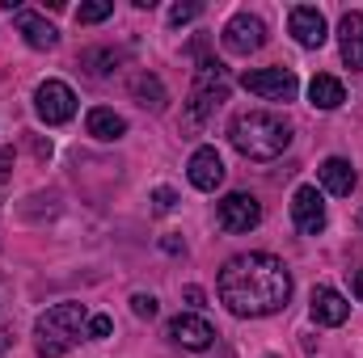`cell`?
Wrapping results in <instances>:
<instances>
[{
	"mask_svg": "<svg viewBox=\"0 0 363 358\" xmlns=\"http://www.w3.org/2000/svg\"><path fill=\"white\" fill-rule=\"evenodd\" d=\"M216 287L233 316H274L291 299V270L274 253H237L224 262Z\"/></svg>",
	"mask_w": 363,
	"mask_h": 358,
	"instance_id": "6da1fadb",
	"label": "cell"
},
{
	"mask_svg": "<svg viewBox=\"0 0 363 358\" xmlns=\"http://www.w3.org/2000/svg\"><path fill=\"white\" fill-rule=\"evenodd\" d=\"M228 139L245 161H274L291 144V122L271 110H241L228 127Z\"/></svg>",
	"mask_w": 363,
	"mask_h": 358,
	"instance_id": "7a4b0ae2",
	"label": "cell"
},
{
	"mask_svg": "<svg viewBox=\"0 0 363 358\" xmlns=\"http://www.w3.org/2000/svg\"><path fill=\"white\" fill-rule=\"evenodd\" d=\"M85 325H89V308L85 304H55V308H47L38 316V325H34L38 358L68 354L77 342H85Z\"/></svg>",
	"mask_w": 363,
	"mask_h": 358,
	"instance_id": "3957f363",
	"label": "cell"
},
{
	"mask_svg": "<svg viewBox=\"0 0 363 358\" xmlns=\"http://www.w3.org/2000/svg\"><path fill=\"white\" fill-rule=\"evenodd\" d=\"M224 101H228V68L216 64V59H203L199 76H194V89H190V105H186L190 127H203Z\"/></svg>",
	"mask_w": 363,
	"mask_h": 358,
	"instance_id": "277c9868",
	"label": "cell"
},
{
	"mask_svg": "<svg viewBox=\"0 0 363 358\" xmlns=\"http://www.w3.org/2000/svg\"><path fill=\"white\" fill-rule=\"evenodd\" d=\"M34 114H38L47 127L68 122V118L77 114V93H72V85H64V81H43V85L34 89Z\"/></svg>",
	"mask_w": 363,
	"mask_h": 358,
	"instance_id": "5b68a950",
	"label": "cell"
},
{
	"mask_svg": "<svg viewBox=\"0 0 363 358\" xmlns=\"http://www.w3.org/2000/svg\"><path fill=\"white\" fill-rule=\"evenodd\" d=\"M241 85L267 101H296V93H300V81L291 68H254L241 76Z\"/></svg>",
	"mask_w": 363,
	"mask_h": 358,
	"instance_id": "8992f818",
	"label": "cell"
},
{
	"mask_svg": "<svg viewBox=\"0 0 363 358\" xmlns=\"http://www.w3.org/2000/svg\"><path fill=\"white\" fill-rule=\"evenodd\" d=\"M220 38H224V47H228L233 55H254V51L267 47V21L254 17V13H237V17L224 25Z\"/></svg>",
	"mask_w": 363,
	"mask_h": 358,
	"instance_id": "52a82bcc",
	"label": "cell"
},
{
	"mask_svg": "<svg viewBox=\"0 0 363 358\" xmlns=\"http://www.w3.org/2000/svg\"><path fill=\"white\" fill-rule=\"evenodd\" d=\"M258 224H262V202L254 194L237 190V194L220 198V228L224 232H254Z\"/></svg>",
	"mask_w": 363,
	"mask_h": 358,
	"instance_id": "ba28073f",
	"label": "cell"
},
{
	"mask_svg": "<svg viewBox=\"0 0 363 358\" xmlns=\"http://www.w3.org/2000/svg\"><path fill=\"white\" fill-rule=\"evenodd\" d=\"M287 30H291V38H296L300 47H308V51L325 47V38H330L325 17H321V8H313V4H296V8L287 13Z\"/></svg>",
	"mask_w": 363,
	"mask_h": 358,
	"instance_id": "9c48e42d",
	"label": "cell"
},
{
	"mask_svg": "<svg viewBox=\"0 0 363 358\" xmlns=\"http://www.w3.org/2000/svg\"><path fill=\"white\" fill-rule=\"evenodd\" d=\"M291 219H296V228L304 236H317L325 228V198H321L317 185H300L291 194Z\"/></svg>",
	"mask_w": 363,
	"mask_h": 358,
	"instance_id": "30bf717a",
	"label": "cell"
},
{
	"mask_svg": "<svg viewBox=\"0 0 363 358\" xmlns=\"http://www.w3.org/2000/svg\"><path fill=\"white\" fill-rule=\"evenodd\" d=\"M165 337H169L174 346H182V350H207V346L216 342V329H211L203 316L182 312V316H174V321L165 325Z\"/></svg>",
	"mask_w": 363,
	"mask_h": 358,
	"instance_id": "8fae6325",
	"label": "cell"
},
{
	"mask_svg": "<svg viewBox=\"0 0 363 358\" xmlns=\"http://www.w3.org/2000/svg\"><path fill=\"white\" fill-rule=\"evenodd\" d=\"M186 178H190L194 190H203V194L220 190L224 185V161H220V152L216 148H199L190 156V165H186Z\"/></svg>",
	"mask_w": 363,
	"mask_h": 358,
	"instance_id": "7c38bea8",
	"label": "cell"
},
{
	"mask_svg": "<svg viewBox=\"0 0 363 358\" xmlns=\"http://www.w3.org/2000/svg\"><path fill=\"white\" fill-rule=\"evenodd\" d=\"M17 34L26 38V47H34V51H55L60 47V30L47 21V17H38L34 8H17Z\"/></svg>",
	"mask_w": 363,
	"mask_h": 358,
	"instance_id": "4fadbf2b",
	"label": "cell"
},
{
	"mask_svg": "<svg viewBox=\"0 0 363 358\" xmlns=\"http://www.w3.org/2000/svg\"><path fill=\"white\" fill-rule=\"evenodd\" d=\"M338 47H342V64L351 72H363V13H342L338 21Z\"/></svg>",
	"mask_w": 363,
	"mask_h": 358,
	"instance_id": "5bb4252c",
	"label": "cell"
},
{
	"mask_svg": "<svg viewBox=\"0 0 363 358\" xmlns=\"http://www.w3.org/2000/svg\"><path fill=\"white\" fill-rule=\"evenodd\" d=\"M308 312H313V321H317V325H330V329H334V325H342V321L351 316V304H347L334 287H317V291H313Z\"/></svg>",
	"mask_w": 363,
	"mask_h": 358,
	"instance_id": "9a60e30c",
	"label": "cell"
},
{
	"mask_svg": "<svg viewBox=\"0 0 363 358\" xmlns=\"http://www.w3.org/2000/svg\"><path fill=\"white\" fill-rule=\"evenodd\" d=\"M317 178H321V185H325L334 198H347V194L355 190L359 173H355V165H351V161H342V156H330V161H321Z\"/></svg>",
	"mask_w": 363,
	"mask_h": 358,
	"instance_id": "2e32d148",
	"label": "cell"
},
{
	"mask_svg": "<svg viewBox=\"0 0 363 358\" xmlns=\"http://www.w3.org/2000/svg\"><path fill=\"white\" fill-rule=\"evenodd\" d=\"M308 101H313L317 110H338V105L347 101V89H342V81H338V76L317 72V76L308 81Z\"/></svg>",
	"mask_w": 363,
	"mask_h": 358,
	"instance_id": "e0dca14e",
	"label": "cell"
},
{
	"mask_svg": "<svg viewBox=\"0 0 363 358\" xmlns=\"http://www.w3.org/2000/svg\"><path fill=\"white\" fill-rule=\"evenodd\" d=\"M85 127H89L93 139H101V144H110V139H123V135H127V122H123V114H114V110H106V105L89 110Z\"/></svg>",
	"mask_w": 363,
	"mask_h": 358,
	"instance_id": "ac0fdd59",
	"label": "cell"
},
{
	"mask_svg": "<svg viewBox=\"0 0 363 358\" xmlns=\"http://www.w3.org/2000/svg\"><path fill=\"white\" fill-rule=\"evenodd\" d=\"M131 97L144 105V110H165V85L152 76V72H140L131 81Z\"/></svg>",
	"mask_w": 363,
	"mask_h": 358,
	"instance_id": "d6986e66",
	"label": "cell"
},
{
	"mask_svg": "<svg viewBox=\"0 0 363 358\" xmlns=\"http://www.w3.org/2000/svg\"><path fill=\"white\" fill-rule=\"evenodd\" d=\"M110 13H114V0H89V4L77 8V21H81V25H97V21H106Z\"/></svg>",
	"mask_w": 363,
	"mask_h": 358,
	"instance_id": "ffe728a7",
	"label": "cell"
},
{
	"mask_svg": "<svg viewBox=\"0 0 363 358\" xmlns=\"http://www.w3.org/2000/svg\"><path fill=\"white\" fill-rule=\"evenodd\" d=\"M81 64L89 68L93 76H106V72H114L118 55H114V51H85V55H81Z\"/></svg>",
	"mask_w": 363,
	"mask_h": 358,
	"instance_id": "44dd1931",
	"label": "cell"
},
{
	"mask_svg": "<svg viewBox=\"0 0 363 358\" xmlns=\"http://www.w3.org/2000/svg\"><path fill=\"white\" fill-rule=\"evenodd\" d=\"M174 207H178V190H169V185H157V190H152V211H157V215H169Z\"/></svg>",
	"mask_w": 363,
	"mask_h": 358,
	"instance_id": "7402d4cb",
	"label": "cell"
},
{
	"mask_svg": "<svg viewBox=\"0 0 363 358\" xmlns=\"http://www.w3.org/2000/svg\"><path fill=\"white\" fill-rule=\"evenodd\" d=\"M131 312H135L140 321H152V316H157V295L135 291V295H131Z\"/></svg>",
	"mask_w": 363,
	"mask_h": 358,
	"instance_id": "603a6c76",
	"label": "cell"
},
{
	"mask_svg": "<svg viewBox=\"0 0 363 358\" xmlns=\"http://www.w3.org/2000/svg\"><path fill=\"white\" fill-rule=\"evenodd\" d=\"M110 329H114L110 316H89V325H85V342H101V337H110Z\"/></svg>",
	"mask_w": 363,
	"mask_h": 358,
	"instance_id": "cb8c5ba5",
	"label": "cell"
},
{
	"mask_svg": "<svg viewBox=\"0 0 363 358\" xmlns=\"http://www.w3.org/2000/svg\"><path fill=\"white\" fill-rule=\"evenodd\" d=\"M194 17H199V4H194V0H190V4H174V8H169V21H174V25H186V21H194Z\"/></svg>",
	"mask_w": 363,
	"mask_h": 358,
	"instance_id": "d4e9b609",
	"label": "cell"
},
{
	"mask_svg": "<svg viewBox=\"0 0 363 358\" xmlns=\"http://www.w3.org/2000/svg\"><path fill=\"white\" fill-rule=\"evenodd\" d=\"M9 169H13V148H0V190H9Z\"/></svg>",
	"mask_w": 363,
	"mask_h": 358,
	"instance_id": "484cf974",
	"label": "cell"
},
{
	"mask_svg": "<svg viewBox=\"0 0 363 358\" xmlns=\"http://www.w3.org/2000/svg\"><path fill=\"white\" fill-rule=\"evenodd\" d=\"M161 249H165V253H186V245H182L174 232H169V236H161Z\"/></svg>",
	"mask_w": 363,
	"mask_h": 358,
	"instance_id": "4316f807",
	"label": "cell"
},
{
	"mask_svg": "<svg viewBox=\"0 0 363 358\" xmlns=\"http://www.w3.org/2000/svg\"><path fill=\"white\" fill-rule=\"evenodd\" d=\"M186 304L190 308H203V287H186Z\"/></svg>",
	"mask_w": 363,
	"mask_h": 358,
	"instance_id": "83f0119b",
	"label": "cell"
},
{
	"mask_svg": "<svg viewBox=\"0 0 363 358\" xmlns=\"http://www.w3.org/2000/svg\"><path fill=\"white\" fill-rule=\"evenodd\" d=\"M355 295L363 299V270H355Z\"/></svg>",
	"mask_w": 363,
	"mask_h": 358,
	"instance_id": "f1b7e54d",
	"label": "cell"
},
{
	"mask_svg": "<svg viewBox=\"0 0 363 358\" xmlns=\"http://www.w3.org/2000/svg\"><path fill=\"white\" fill-rule=\"evenodd\" d=\"M359 228H363V211H359Z\"/></svg>",
	"mask_w": 363,
	"mask_h": 358,
	"instance_id": "f546056e",
	"label": "cell"
}]
</instances>
